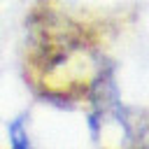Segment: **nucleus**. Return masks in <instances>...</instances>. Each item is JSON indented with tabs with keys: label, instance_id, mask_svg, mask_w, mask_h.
I'll list each match as a JSON object with an SVG mask.
<instances>
[{
	"label": "nucleus",
	"instance_id": "1",
	"mask_svg": "<svg viewBox=\"0 0 149 149\" xmlns=\"http://www.w3.org/2000/svg\"><path fill=\"white\" fill-rule=\"evenodd\" d=\"M137 19V0H30L21 40L26 88L58 107L100 105L114 51Z\"/></svg>",
	"mask_w": 149,
	"mask_h": 149
},
{
	"label": "nucleus",
	"instance_id": "2",
	"mask_svg": "<svg viewBox=\"0 0 149 149\" xmlns=\"http://www.w3.org/2000/svg\"><path fill=\"white\" fill-rule=\"evenodd\" d=\"M102 149H149V109L140 114V119L128 128V135L116 147H102Z\"/></svg>",
	"mask_w": 149,
	"mask_h": 149
}]
</instances>
